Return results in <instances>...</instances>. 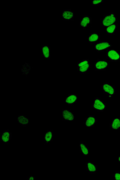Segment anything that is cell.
I'll list each match as a JSON object with an SVG mask.
<instances>
[{"label": "cell", "mask_w": 120, "mask_h": 180, "mask_svg": "<svg viewBox=\"0 0 120 180\" xmlns=\"http://www.w3.org/2000/svg\"><path fill=\"white\" fill-rule=\"evenodd\" d=\"M118 22V19L114 12H110L104 15L101 21V25L102 27H108Z\"/></svg>", "instance_id": "obj_1"}, {"label": "cell", "mask_w": 120, "mask_h": 180, "mask_svg": "<svg viewBox=\"0 0 120 180\" xmlns=\"http://www.w3.org/2000/svg\"><path fill=\"white\" fill-rule=\"evenodd\" d=\"M90 62L89 60L84 59L78 63L77 69L81 74H85L89 71L90 68Z\"/></svg>", "instance_id": "obj_2"}, {"label": "cell", "mask_w": 120, "mask_h": 180, "mask_svg": "<svg viewBox=\"0 0 120 180\" xmlns=\"http://www.w3.org/2000/svg\"><path fill=\"white\" fill-rule=\"evenodd\" d=\"M107 105L100 98H96L92 103V108L98 112H103L105 110Z\"/></svg>", "instance_id": "obj_3"}, {"label": "cell", "mask_w": 120, "mask_h": 180, "mask_svg": "<svg viewBox=\"0 0 120 180\" xmlns=\"http://www.w3.org/2000/svg\"><path fill=\"white\" fill-rule=\"evenodd\" d=\"M101 88L104 94L108 97H112L115 93V86L111 85L109 83H104L101 86Z\"/></svg>", "instance_id": "obj_4"}, {"label": "cell", "mask_w": 120, "mask_h": 180, "mask_svg": "<svg viewBox=\"0 0 120 180\" xmlns=\"http://www.w3.org/2000/svg\"><path fill=\"white\" fill-rule=\"evenodd\" d=\"M107 58L110 61L119 62L120 60V53L115 50H108L107 51Z\"/></svg>", "instance_id": "obj_5"}, {"label": "cell", "mask_w": 120, "mask_h": 180, "mask_svg": "<svg viewBox=\"0 0 120 180\" xmlns=\"http://www.w3.org/2000/svg\"><path fill=\"white\" fill-rule=\"evenodd\" d=\"M12 138V133L9 130H3L0 134V141L3 144H8Z\"/></svg>", "instance_id": "obj_6"}, {"label": "cell", "mask_w": 120, "mask_h": 180, "mask_svg": "<svg viewBox=\"0 0 120 180\" xmlns=\"http://www.w3.org/2000/svg\"><path fill=\"white\" fill-rule=\"evenodd\" d=\"M109 64L107 60L99 59L95 64V69L96 71L105 70L109 67Z\"/></svg>", "instance_id": "obj_7"}, {"label": "cell", "mask_w": 120, "mask_h": 180, "mask_svg": "<svg viewBox=\"0 0 120 180\" xmlns=\"http://www.w3.org/2000/svg\"><path fill=\"white\" fill-rule=\"evenodd\" d=\"M91 23L92 19L88 15H83L80 19V26L84 29L87 28Z\"/></svg>", "instance_id": "obj_8"}, {"label": "cell", "mask_w": 120, "mask_h": 180, "mask_svg": "<svg viewBox=\"0 0 120 180\" xmlns=\"http://www.w3.org/2000/svg\"><path fill=\"white\" fill-rule=\"evenodd\" d=\"M112 46V45L109 42H100L95 45V49L96 51L100 52L104 50L108 49Z\"/></svg>", "instance_id": "obj_9"}, {"label": "cell", "mask_w": 120, "mask_h": 180, "mask_svg": "<svg viewBox=\"0 0 120 180\" xmlns=\"http://www.w3.org/2000/svg\"><path fill=\"white\" fill-rule=\"evenodd\" d=\"M75 117L73 112L69 109H65L62 111V119L63 121H74Z\"/></svg>", "instance_id": "obj_10"}, {"label": "cell", "mask_w": 120, "mask_h": 180, "mask_svg": "<svg viewBox=\"0 0 120 180\" xmlns=\"http://www.w3.org/2000/svg\"><path fill=\"white\" fill-rule=\"evenodd\" d=\"M74 12L71 9H64L62 13V19L63 20H73Z\"/></svg>", "instance_id": "obj_11"}, {"label": "cell", "mask_w": 120, "mask_h": 180, "mask_svg": "<svg viewBox=\"0 0 120 180\" xmlns=\"http://www.w3.org/2000/svg\"><path fill=\"white\" fill-rule=\"evenodd\" d=\"M97 118L94 115H89L85 119V125L86 127H93L97 124Z\"/></svg>", "instance_id": "obj_12"}, {"label": "cell", "mask_w": 120, "mask_h": 180, "mask_svg": "<svg viewBox=\"0 0 120 180\" xmlns=\"http://www.w3.org/2000/svg\"><path fill=\"white\" fill-rule=\"evenodd\" d=\"M86 170L90 173H96L98 172V166L92 162H87L86 163Z\"/></svg>", "instance_id": "obj_13"}, {"label": "cell", "mask_w": 120, "mask_h": 180, "mask_svg": "<svg viewBox=\"0 0 120 180\" xmlns=\"http://www.w3.org/2000/svg\"><path fill=\"white\" fill-rule=\"evenodd\" d=\"M53 130H49L45 133L44 141L45 144H50L53 140Z\"/></svg>", "instance_id": "obj_14"}, {"label": "cell", "mask_w": 120, "mask_h": 180, "mask_svg": "<svg viewBox=\"0 0 120 180\" xmlns=\"http://www.w3.org/2000/svg\"><path fill=\"white\" fill-rule=\"evenodd\" d=\"M79 149L80 153L82 156H86L89 155L90 153L89 148L85 142H80Z\"/></svg>", "instance_id": "obj_15"}, {"label": "cell", "mask_w": 120, "mask_h": 180, "mask_svg": "<svg viewBox=\"0 0 120 180\" xmlns=\"http://www.w3.org/2000/svg\"><path fill=\"white\" fill-rule=\"evenodd\" d=\"M50 48L48 44L43 45L42 47V55L46 59L50 58Z\"/></svg>", "instance_id": "obj_16"}, {"label": "cell", "mask_w": 120, "mask_h": 180, "mask_svg": "<svg viewBox=\"0 0 120 180\" xmlns=\"http://www.w3.org/2000/svg\"><path fill=\"white\" fill-rule=\"evenodd\" d=\"M17 121L21 126H25L30 124L29 119L24 115H19L17 118Z\"/></svg>", "instance_id": "obj_17"}, {"label": "cell", "mask_w": 120, "mask_h": 180, "mask_svg": "<svg viewBox=\"0 0 120 180\" xmlns=\"http://www.w3.org/2000/svg\"><path fill=\"white\" fill-rule=\"evenodd\" d=\"M100 40V36L98 33H90L88 37V42L90 44H93L99 42Z\"/></svg>", "instance_id": "obj_18"}, {"label": "cell", "mask_w": 120, "mask_h": 180, "mask_svg": "<svg viewBox=\"0 0 120 180\" xmlns=\"http://www.w3.org/2000/svg\"><path fill=\"white\" fill-rule=\"evenodd\" d=\"M78 97L76 94L68 95L65 99V103L68 105H72L77 102Z\"/></svg>", "instance_id": "obj_19"}, {"label": "cell", "mask_w": 120, "mask_h": 180, "mask_svg": "<svg viewBox=\"0 0 120 180\" xmlns=\"http://www.w3.org/2000/svg\"><path fill=\"white\" fill-rule=\"evenodd\" d=\"M110 128L113 130H120V118L113 119L110 124Z\"/></svg>", "instance_id": "obj_20"}, {"label": "cell", "mask_w": 120, "mask_h": 180, "mask_svg": "<svg viewBox=\"0 0 120 180\" xmlns=\"http://www.w3.org/2000/svg\"><path fill=\"white\" fill-rule=\"evenodd\" d=\"M118 28V22L108 26L106 29V32L108 35H113L115 34L116 31Z\"/></svg>", "instance_id": "obj_21"}, {"label": "cell", "mask_w": 120, "mask_h": 180, "mask_svg": "<svg viewBox=\"0 0 120 180\" xmlns=\"http://www.w3.org/2000/svg\"><path fill=\"white\" fill-rule=\"evenodd\" d=\"M31 66L29 64L25 63L23 64L21 68V73L22 75L25 76H27L30 73Z\"/></svg>", "instance_id": "obj_22"}, {"label": "cell", "mask_w": 120, "mask_h": 180, "mask_svg": "<svg viewBox=\"0 0 120 180\" xmlns=\"http://www.w3.org/2000/svg\"><path fill=\"white\" fill-rule=\"evenodd\" d=\"M113 178L115 180H120V171H116L113 174Z\"/></svg>", "instance_id": "obj_23"}, {"label": "cell", "mask_w": 120, "mask_h": 180, "mask_svg": "<svg viewBox=\"0 0 120 180\" xmlns=\"http://www.w3.org/2000/svg\"><path fill=\"white\" fill-rule=\"evenodd\" d=\"M104 2L102 0H93L92 1V5L99 6Z\"/></svg>", "instance_id": "obj_24"}, {"label": "cell", "mask_w": 120, "mask_h": 180, "mask_svg": "<svg viewBox=\"0 0 120 180\" xmlns=\"http://www.w3.org/2000/svg\"><path fill=\"white\" fill-rule=\"evenodd\" d=\"M26 179L27 180H35L36 179V178L33 175H31L29 177H27Z\"/></svg>", "instance_id": "obj_25"}, {"label": "cell", "mask_w": 120, "mask_h": 180, "mask_svg": "<svg viewBox=\"0 0 120 180\" xmlns=\"http://www.w3.org/2000/svg\"><path fill=\"white\" fill-rule=\"evenodd\" d=\"M118 160L119 162L120 163V156H119L118 158Z\"/></svg>", "instance_id": "obj_26"}]
</instances>
